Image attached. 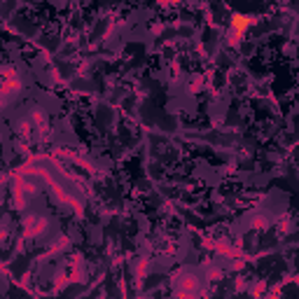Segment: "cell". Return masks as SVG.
I'll list each match as a JSON object with an SVG mask.
<instances>
[{
  "label": "cell",
  "mask_w": 299,
  "mask_h": 299,
  "mask_svg": "<svg viewBox=\"0 0 299 299\" xmlns=\"http://www.w3.org/2000/svg\"><path fill=\"white\" fill-rule=\"evenodd\" d=\"M245 23H248V21H245V19H241V17H238V21H236V26H238V28H243V26H245Z\"/></svg>",
  "instance_id": "6da1fadb"
}]
</instances>
